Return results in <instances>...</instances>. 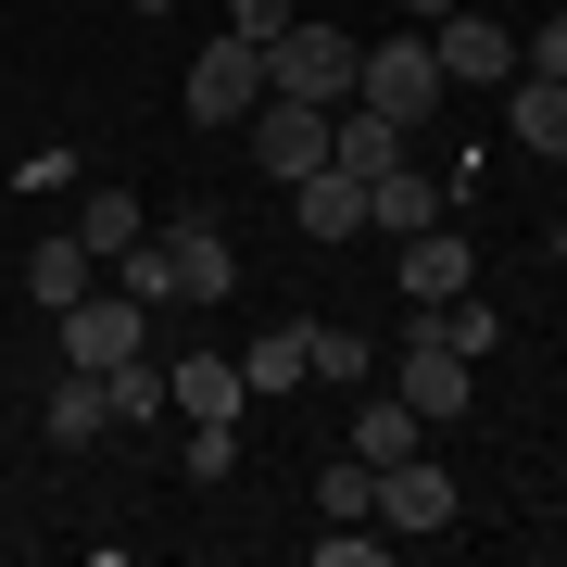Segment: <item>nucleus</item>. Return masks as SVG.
I'll return each mask as SVG.
<instances>
[{"label": "nucleus", "mask_w": 567, "mask_h": 567, "mask_svg": "<svg viewBox=\"0 0 567 567\" xmlns=\"http://www.w3.org/2000/svg\"><path fill=\"white\" fill-rule=\"evenodd\" d=\"M353 102L391 114V126H429V102H442V51H429L416 25H404V39H379V51L353 63Z\"/></svg>", "instance_id": "obj_1"}, {"label": "nucleus", "mask_w": 567, "mask_h": 567, "mask_svg": "<svg viewBox=\"0 0 567 567\" xmlns=\"http://www.w3.org/2000/svg\"><path fill=\"white\" fill-rule=\"evenodd\" d=\"M353 39H341V25H290V39H265V89H290V102H328V114H341L353 102Z\"/></svg>", "instance_id": "obj_2"}, {"label": "nucleus", "mask_w": 567, "mask_h": 567, "mask_svg": "<svg viewBox=\"0 0 567 567\" xmlns=\"http://www.w3.org/2000/svg\"><path fill=\"white\" fill-rule=\"evenodd\" d=\"M429 51H442V89H505L517 76V25L492 13V0H454V13L429 25Z\"/></svg>", "instance_id": "obj_3"}, {"label": "nucleus", "mask_w": 567, "mask_h": 567, "mask_svg": "<svg viewBox=\"0 0 567 567\" xmlns=\"http://www.w3.org/2000/svg\"><path fill=\"white\" fill-rule=\"evenodd\" d=\"M240 140H252V164H265V177H316V164H328V102H290V89H265V102L240 114Z\"/></svg>", "instance_id": "obj_4"}, {"label": "nucleus", "mask_w": 567, "mask_h": 567, "mask_svg": "<svg viewBox=\"0 0 567 567\" xmlns=\"http://www.w3.org/2000/svg\"><path fill=\"white\" fill-rule=\"evenodd\" d=\"M252 102H265V51L215 25V39H203V63H189V114H203V126H240Z\"/></svg>", "instance_id": "obj_5"}, {"label": "nucleus", "mask_w": 567, "mask_h": 567, "mask_svg": "<svg viewBox=\"0 0 567 567\" xmlns=\"http://www.w3.org/2000/svg\"><path fill=\"white\" fill-rule=\"evenodd\" d=\"M365 517L404 529V543H429V529H454V480H442L429 454H391V466H379V505H365Z\"/></svg>", "instance_id": "obj_6"}, {"label": "nucleus", "mask_w": 567, "mask_h": 567, "mask_svg": "<svg viewBox=\"0 0 567 567\" xmlns=\"http://www.w3.org/2000/svg\"><path fill=\"white\" fill-rule=\"evenodd\" d=\"M391 391L416 404V429H454L466 404H480V365H466V353H442V341H416V328H404V379H391Z\"/></svg>", "instance_id": "obj_7"}, {"label": "nucleus", "mask_w": 567, "mask_h": 567, "mask_svg": "<svg viewBox=\"0 0 567 567\" xmlns=\"http://www.w3.org/2000/svg\"><path fill=\"white\" fill-rule=\"evenodd\" d=\"M51 328H63V365H126V353L152 341V316L126 303V290H114V303H102V290H89V303H63Z\"/></svg>", "instance_id": "obj_8"}, {"label": "nucleus", "mask_w": 567, "mask_h": 567, "mask_svg": "<svg viewBox=\"0 0 567 567\" xmlns=\"http://www.w3.org/2000/svg\"><path fill=\"white\" fill-rule=\"evenodd\" d=\"M164 404H177L189 429H240V404H252L240 353H177V365H164Z\"/></svg>", "instance_id": "obj_9"}, {"label": "nucleus", "mask_w": 567, "mask_h": 567, "mask_svg": "<svg viewBox=\"0 0 567 567\" xmlns=\"http://www.w3.org/2000/svg\"><path fill=\"white\" fill-rule=\"evenodd\" d=\"M316 379V316H290V328H265V341H240V391L252 404H278V391H303Z\"/></svg>", "instance_id": "obj_10"}, {"label": "nucleus", "mask_w": 567, "mask_h": 567, "mask_svg": "<svg viewBox=\"0 0 567 567\" xmlns=\"http://www.w3.org/2000/svg\"><path fill=\"white\" fill-rule=\"evenodd\" d=\"M466 278H480V252H466L454 227H416V240H404V303H416V316H429V303H454Z\"/></svg>", "instance_id": "obj_11"}, {"label": "nucleus", "mask_w": 567, "mask_h": 567, "mask_svg": "<svg viewBox=\"0 0 567 567\" xmlns=\"http://www.w3.org/2000/svg\"><path fill=\"white\" fill-rule=\"evenodd\" d=\"M365 227H391V240L442 227V177H416V164H379V177H365Z\"/></svg>", "instance_id": "obj_12"}, {"label": "nucleus", "mask_w": 567, "mask_h": 567, "mask_svg": "<svg viewBox=\"0 0 567 567\" xmlns=\"http://www.w3.org/2000/svg\"><path fill=\"white\" fill-rule=\"evenodd\" d=\"M164 240H177V278H189V303H227V290H240V252H227V227H215V215H177Z\"/></svg>", "instance_id": "obj_13"}, {"label": "nucleus", "mask_w": 567, "mask_h": 567, "mask_svg": "<svg viewBox=\"0 0 567 567\" xmlns=\"http://www.w3.org/2000/svg\"><path fill=\"white\" fill-rule=\"evenodd\" d=\"M89 278H102V252H89L76 227H51V240L25 252V290H39V316H63V303H89Z\"/></svg>", "instance_id": "obj_14"}, {"label": "nucleus", "mask_w": 567, "mask_h": 567, "mask_svg": "<svg viewBox=\"0 0 567 567\" xmlns=\"http://www.w3.org/2000/svg\"><path fill=\"white\" fill-rule=\"evenodd\" d=\"M114 278H126V303H140V316H177V303H189V278H177V240H164V227H140V240L114 252Z\"/></svg>", "instance_id": "obj_15"}, {"label": "nucleus", "mask_w": 567, "mask_h": 567, "mask_svg": "<svg viewBox=\"0 0 567 567\" xmlns=\"http://www.w3.org/2000/svg\"><path fill=\"white\" fill-rule=\"evenodd\" d=\"M39 429H51L63 454H89V442H114V404H102V365H63V391H51V416H39Z\"/></svg>", "instance_id": "obj_16"}, {"label": "nucleus", "mask_w": 567, "mask_h": 567, "mask_svg": "<svg viewBox=\"0 0 567 567\" xmlns=\"http://www.w3.org/2000/svg\"><path fill=\"white\" fill-rule=\"evenodd\" d=\"M328 164H341V177H379V164H404V126L341 102V114H328Z\"/></svg>", "instance_id": "obj_17"}, {"label": "nucleus", "mask_w": 567, "mask_h": 567, "mask_svg": "<svg viewBox=\"0 0 567 567\" xmlns=\"http://www.w3.org/2000/svg\"><path fill=\"white\" fill-rule=\"evenodd\" d=\"M290 203H303V240H353V227H365V177L316 164V177H290Z\"/></svg>", "instance_id": "obj_18"}, {"label": "nucleus", "mask_w": 567, "mask_h": 567, "mask_svg": "<svg viewBox=\"0 0 567 567\" xmlns=\"http://www.w3.org/2000/svg\"><path fill=\"white\" fill-rule=\"evenodd\" d=\"M505 126H517L529 152L567 164V76H505Z\"/></svg>", "instance_id": "obj_19"}, {"label": "nucleus", "mask_w": 567, "mask_h": 567, "mask_svg": "<svg viewBox=\"0 0 567 567\" xmlns=\"http://www.w3.org/2000/svg\"><path fill=\"white\" fill-rule=\"evenodd\" d=\"M416 341H442V353H466V365H480L492 341H505V303H480V290H454V303H429V316H416Z\"/></svg>", "instance_id": "obj_20"}, {"label": "nucleus", "mask_w": 567, "mask_h": 567, "mask_svg": "<svg viewBox=\"0 0 567 567\" xmlns=\"http://www.w3.org/2000/svg\"><path fill=\"white\" fill-rule=\"evenodd\" d=\"M341 442H353L365 466H391V454H416V404H404V391H365V404H353V429H341Z\"/></svg>", "instance_id": "obj_21"}, {"label": "nucleus", "mask_w": 567, "mask_h": 567, "mask_svg": "<svg viewBox=\"0 0 567 567\" xmlns=\"http://www.w3.org/2000/svg\"><path fill=\"white\" fill-rule=\"evenodd\" d=\"M140 227H152V215H140V189H114V177H102V189H89V203H76V240L102 252V265H114L126 240H140Z\"/></svg>", "instance_id": "obj_22"}, {"label": "nucleus", "mask_w": 567, "mask_h": 567, "mask_svg": "<svg viewBox=\"0 0 567 567\" xmlns=\"http://www.w3.org/2000/svg\"><path fill=\"white\" fill-rule=\"evenodd\" d=\"M102 404H114V429H152V416H164V365H152V341L126 353V365H102Z\"/></svg>", "instance_id": "obj_23"}, {"label": "nucleus", "mask_w": 567, "mask_h": 567, "mask_svg": "<svg viewBox=\"0 0 567 567\" xmlns=\"http://www.w3.org/2000/svg\"><path fill=\"white\" fill-rule=\"evenodd\" d=\"M316 379H328V391H365V379H379V341H365V328H328V316H316Z\"/></svg>", "instance_id": "obj_24"}, {"label": "nucleus", "mask_w": 567, "mask_h": 567, "mask_svg": "<svg viewBox=\"0 0 567 567\" xmlns=\"http://www.w3.org/2000/svg\"><path fill=\"white\" fill-rule=\"evenodd\" d=\"M316 505H328V517H365V505H379V466H365V454L341 442V454L316 466Z\"/></svg>", "instance_id": "obj_25"}, {"label": "nucleus", "mask_w": 567, "mask_h": 567, "mask_svg": "<svg viewBox=\"0 0 567 567\" xmlns=\"http://www.w3.org/2000/svg\"><path fill=\"white\" fill-rule=\"evenodd\" d=\"M290 25H303L290 0H227V39H252V51H265V39H290Z\"/></svg>", "instance_id": "obj_26"}, {"label": "nucleus", "mask_w": 567, "mask_h": 567, "mask_svg": "<svg viewBox=\"0 0 567 567\" xmlns=\"http://www.w3.org/2000/svg\"><path fill=\"white\" fill-rule=\"evenodd\" d=\"M517 76H567V13H543V25L517 39Z\"/></svg>", "instance_id": "obj_27"}, {"label": "nucleus", "mask_w": 567, "mask_h": 567, "mask_svg": "<svg viewBox=\"0 0 567 567\" xmlns=\"http://www.w3.org/2000/svg\"><path fill=\"white\" fill-rule=\"evenodd\" d=\"M227 466H240V429H189V480H203V492H215V480H227Z\"/></svg>", "instance_id": "obj_28"}, {"label": "nucleus", "mask_w": 567, "mask_h": 567, "mask_svg": "<svg viewBox=\"0 0 567 567\" xmlns=\"http://www.w3.org/2000/svg\"><path fill=\"white\" fill-rule=\"evenodd\" d=\"M404 13H416V25H442V13H454V0H404Z\"/></svg>", "instance_id": "obj_29"}, {"label": "nucleus", "mask_w": 567, "mask_h": 567, "mask_svg": "<svg viewBox=\"0 0 567 567\" xmlns=\"http://www.w3.org/2000/svg\"><path fill=\"white\" fill-rule=\"evenodd\" d=\"M126 13H177V0H126Z\"/></svg>", "instance_id": "obj_30"}, {"label": "nucleus", "mask_w": 567, "mask_h": 567, "mask_svg": "<svg viewBox=\"0 0 567 567\" xmlns=\"http://www.w3.org/2000/svg\"><path fill=\"white\" fill-rule=\"evenodd\" d=\"M555 265H567V227H555Z\"/></svg>", "instance_id": "obj_31"}, {"label": "nucleus", "mask_w": 567, "mask_h": 567, "mask_svg": "<svg viewBox=\"0 0 567 567\" xmlns=\"http://www.w3.org/2000/svg\"><path fill=\"white\" fill-rule=\"evenodd\" d=\"M492 13H517V0H492Z\"/></svg>", "instance_id": "obj_32"}]
</instances>
